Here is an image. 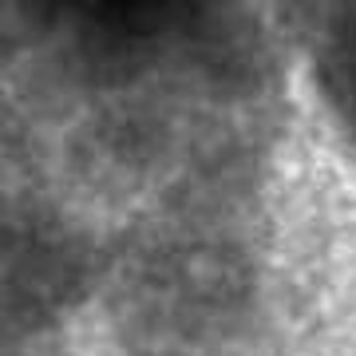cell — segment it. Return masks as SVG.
I'll list each match as a JSON object with an SVG mask.
<instances>
[{
  "label": "cell",
  "instance_id": "1",
  "mask_svg": "<svg viewBox=\"0 0 356 356\" xmlns=\"http://www.w3.org/2000/svg\"><path fill=\"white\" fill-rule=\"evenodd\" d=\"M48 356H210V353L182 348V344H163V341H143V337H123V332H107V329H95V325H79Z\"/></svg>",
  "mask_w": 356,
  "mask_h": 356
}]
</instances>
